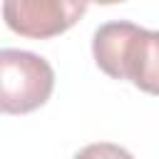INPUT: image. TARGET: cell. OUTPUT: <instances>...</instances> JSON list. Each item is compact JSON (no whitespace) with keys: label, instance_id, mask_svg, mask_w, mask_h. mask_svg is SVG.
Returning a JSON list of instances; mask_svg holds the SVG:
<instances>
[{"label":"cell","instance_id":"obj_5","mask_svg":"<svg viewBox=\"0 0 159 159\" xmlns=\"http://www.w3.org/2000/svg\"><path fill=\"white\" fill-rule=\"evenodd\" d=\"M92 2H97V5H114V2H122V0H92Z\"/></svg>","mask_w":159,"mask_h":159},{"label":"cell","instance_id":"obj_1","mask_svg":"<svg viewBox=\"0 0 159 159\" xmlns=\"http://www.w3.org/2000/svg\"><path fill=\"white\" fill-rule=\"evenodd\" d=\"M97 67L114 77L129 80L149 94H159V30H147L134 22H107L92 37Z\"/></svg>","mask_w":159,"mask_h":159},{"label":"cell","instance_id":"obj_4","mask_svg":"<svg viewBox=\"0 0 159 159\" xmlns=\"http://www.w3.org/2000/svg\"><path fill=\"white\" fill-rule=\"evenodd\" d=\"M72 159H134L124 147L112 144V142H94L87 144L84 149H80Z\"/></svg>","mask_w":159,"mask_h":159},{"label":"cell","instance_id":"obj_3","mask_svg":"<svg viewBox=\"0 0 159 159\" xmlns=\"http://www.w3.org/2000/svg\"><path fill=\"white\" fill-rule=\"evenodd\" d=\"M87 10V0H2L5 25L32 40L67 32Z\"/></svg>","mask_w":159,"mask_h":159},{"label":"cell","instance_id":"obj_2","mask_svg":"<svg viewBox=\"0 0 159 159\" xmlns=\"http://www.w3.org/2000/svg\"><path fill=\"white\" fill-rule=\"evenodd\" d=\"M55 87L52 65L27 50L0 52V107L5 114H27L42 107Z\"/></svg>","mask_w":159,"mask_h":159}]
</instances>
